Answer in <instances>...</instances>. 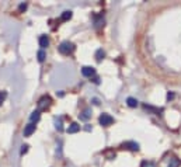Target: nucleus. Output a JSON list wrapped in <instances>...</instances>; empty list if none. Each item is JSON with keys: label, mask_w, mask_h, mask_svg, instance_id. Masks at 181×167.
I'll use <instances>...</instances> for the list:
<instances>
[{"label": "nucleus", "mask_w": 181, "mask_h": 167, "mask_svg": "<svg viewBox=\"0 0 181 167\" xmlns=\"http://www.w3.org/2000/svg\"><path fill=\"white\" fill-rule=\"evenodd\" d=\"M73 49H75V45L72 42H69V41H65V42H62L59 45V52L63 55H69L70 52H73Z\"/></svg>", "instance_id": "obj_1"}, {"label": "nucleus", "mask_w": 181, "mask_h": 167, "mask_svg": "<svg viewBox=\"0 0 181 167\" xmlns=\"http://www.w3.org/2000/svg\"><path fill=\"white\" fill-rule=\"evenodd\" d=\"M98 122H100V125H103V127H110V125L114 122V118H112L110 114H101L100 118H98Z\"/></svg>", "instance_id": "obj_2"}, {"label": "nucleus", "mask_w": 181, "mask_h": 167, "mask_svg": "<svg viewBox=\"0 0 181 167\" xmlns=\"http://www.w3.org/2000/svg\"><path fill=\"white\" fill-rule=\"evenodd\" d=\"M51 104V97L49 96H44V97L40 98V101H38V110L40 111H44V110H47Z\"/></svg>", "instance_id": "obj_3"}, {"label": "nucleus", "mask_w": 181, "mask_h": 167, "mask_svg": "<svg viewBox=\"0 0 181 167\" xmlns=\"http://www.w3.org/2000/svg\"><path fill=\"white\" fill-rule=\"evenodd\" d=\"M122 149H129V150H139V143L136 142H124L121 145Z\"/></svg>", "instance_id": "obj_4"}, {"label": "nucleus", "mask_w": 181, "mask_h": 167, "mask_svg": "<svg viewBox=\"0 0 181 167\" xmlns=\"http://www.w3.org/2000/svg\"><path fill=\"white\" fill-rule=\"evenodd\" d=\"M82 75H83L84 77H91L96 75V70H94V68H91V66H84L83 69H82Z\"/></svg>", "instance_id": "obj_5"}, {"label": "nucleus", "mask_w": 181, "mask_h": 167, "mask_svg": "<svg viewBox=\"0 0 181 167\" xmlns=\"http://www.w3.org/2000/svg\"><path fill=\"white\" fill-rule=\"evenodd\" d=\"M34 132H35V124H28L24 128V136H31Z\"/></svg>", "instance_id": "obj_6"}, {"label": "nucleus", "mask_w": 181, "mask_h": 167, "mask_svg": "<svg viewBox=\"0 0 181 167\" xmlns=\"http://www.w3.org/2000/svg\"><path fill=\"white\" fill-rule=\"evenodd\" d=\"M79 131H80V125L76 122L70 124V127L68 128V134H76V132H79Z\"/></svg>", "instance_id": "obj_7"}, {"label": "nucleus", "mask_w": 181, "mask_h": 167, "mask_svg": "<svg viewBox=\"0 0 181 167\" xmlns=\"http://www.w3.org/2000/svg\"><path fill=\"white\" fill-rule=\"evenodd\" d=\"M48 45H49V38H48L47 35H41L40 37V47L42 48H47Z\"/></svg>", "instance_id": "obj_8"}, {"label": "nucleus", "mask_w": 181, "mask_h": 167, "mask_svg": "<svg viewBox=\"0 0 181 167\" xmlns=\"http://www.w3.org/2000/svg\"><path fill=\"white\" fill-rule=\"evenodd\" d=\"M127 104H128V107H131V108H135V107H138V100L134 98V97H128Z\"/></svg>", "instance_id": "obj_9"}, {"label": "nucleus", "mask_w": 181, "mask_h": 167, "mask_svg": "<svg viewBox=\"0 0 181 167\" xmlns=\"http://www.w3.org/2000/svg\"><path fill=\"white\" fill-rule=\"evenodd\" d=\"M90 117H91V110H90V108H86V110L83 111V113L80 114V120L87 121L89 118H90Z\"/></svg>", "instance_id": "obj_10"}, {"label": "nucleus", "mask_w": 181, "mask_h": 167, "mask_svg": "<svg viewBox=\"0 0 181 167\" xmlns=\"http://www.w3.org/2000/svg\"><path fill=\"white\" fill-rule=\"evenodd\" d=\"M40 118H41L40 111H34V113L31 114V115H30V120H31V124L38 122V121H40Z\"/></svg>", "instance_id": "obj_11"}, {"label": "nucleus", "mask_w": 181, "mask_h": 167, "mask_svg": "<svg viewBox=\"0 0 181 167\" xmlns=\"http://www.w3.org/2000/svg\"><path fill=\"white\" fill-rule=\"evenodd\" d=\"M55 128L58 131H63V124H62V118H55Z\"/></svg>", "instance_id": "obj_12"}, {"label": "nucleus", "mask_w": 181, "mask_h": 167, "mask_svg": "<svg viewBox=\"0 0 181 167\" xmlns=\"http://www.w3.org/2000/svg\"><path fill=\"white\" fill-rule=\"evenodd\" d=\"M70 18H72V11L70 10H66L62 13V20H63V21H68Z\"/></svg>", "instance_id": "obj_13"}, {"label": "nucleus", "mask_w": 181, "mask_h": 167, "mask_svg": "<svg viewBox=\"0 0 181 167\" xmlns=\"http://www.w3.org/2000/svg\"><path fill=\"white\" fill-rule=\"evenodd\" d=\"M105 56V54H104V51L103 49H97V52H96V61L97 62H101V59Z\"/></svg>", "instance_id": "obj_14"}, {"label": "nucleus", "mask_w": 181, "mask_h": 167, "mask_svg": "<svg viewBox=\"0 0 181 167\" xmlns=\"http://www.w3.org/2000/svg\"><path fill=\"white\" fill-rule=\"evenodd\" d=\"M180 160L177 159V157H173V159H170V164H169V167H178L180 166Z\"/></svg>", "instance_id": "obj_15"}, {"label": "nucleus", "mask_w": 181, "mask_h": 167, "mask_svg": "<svg viewBox=\"0 0 181 167\" xmlns=\"http://www.w3.org/2000/svg\"><path fill=\"white\" fill-rule=\"evenodd\" d=\"M37 56H38V61H40V62H44V61H45V56H47V55H45V51H44V49H40V51H38V54H37Z\"/></svg>", "instance_id": "obj_16"}, {"label": "nucleus", "mask_w": 181, "mask_h": 167, "mask_svg": "<svg viewBox=\"0 0 181 167\" xmlns=\"http://www.w3.org/2000/svg\"><path fill=\"white\" fill-rule=\"evenodd\" d=\"M101 26H104V18L103 17H96V27H101Z\"/></svg>", "instance_id": "obj_17"}, {"label": "nucleus", "mask_w": 181, "mask_h": 167, "mask_svg": "<svg viewBox=\"0 0 181 167\" xmlns=\"http://www.w3.org/2000/svg\"><path fill=\"white\" fill-rule=\"evenodd\" d=\"M141 167H156V164L153 163V162H142V164H141Z\"/></svg>", "instance_id": "obj_18"}, {"label": "nucleus", "mask_w": 181, "mask_h": 167, "mask_svg": "<svg viewBox=\"0 0 181 167\" xmlns=\"http://www.w3.org/2000/svg\"><path fill=\"white\" fill-rule=\"evenodd\" d=\"M6 97H7V93L6 91H0V104L6 100Z\"/></svg>", "instance_id": "obj_19"}, {"label": "nucleus", "mask_w": 181, "mask_h": 167, "mask_svg": "<svg viewBox=\"0 0 181 167\" xmlns=\"http://www.w3.org/2000/svg\"><path fill=\"white\" fill-rule=\"evenodd\" d=\"M27 150H28V145H23V146H21V155L27 153Z\"/></svg>", "instance_id": "obj_20"}, {"label": "nucleus", "mask_w": 181, "mask_h": 167, "mask_svg": "<svg viewBox=\"0 0 181 167\" xmlns=\"http://www.w3.org/2000/svg\"><path fill=\"white\" fill-rule=\"evenodd\" d=\"M26 9H27V4L26 3H23V4H20V6H18V10H20V11L26 10Z\"/></svg>", "instance_id": "obj_21"}, {"label": "nucleus", "mask_w": 181, "mask_h": 167, "mask_svg": "<svg viewBox=\"0 0 181 167\" xmlns=\"http://www.w3.org/2000/svg\"><path fill=\"white\" fill-rule=\"evenodd\" d=\"M173 98H174L173 93H169V94H167V100H169V101H170V100H173Z\"/></svg>", "instance_id": "obj_22"}, {"label": "nucleus", "mask_w": 181, "mask_h": 167, "mask_svg": "<svg viewBox=\"0 0 181 167\" xmlns=\"http://www.w3.org/2000/svg\"><path fill=\"white\" fill-rule=\"evenodd\" d=\"M93 104L98 106V104H100V100H98V98H93Z\"/></svg>", "instance_id": "obj_23"}, {"label": "nucleus", "mask_w": 181, "mask_h": 167, "mask_svg": "<svg viewBox=\"0 0 181 167\" xmlns=\"http://www.w3.org/2000/svg\"><path fill=\"white\" fill-rule=\"evenodd\" d=\"M84 129H86L87 132H90L91 131V127H90V125H86V128H84Z\"/></svg>", "instance_id": "obj_24"}]
</instances>
